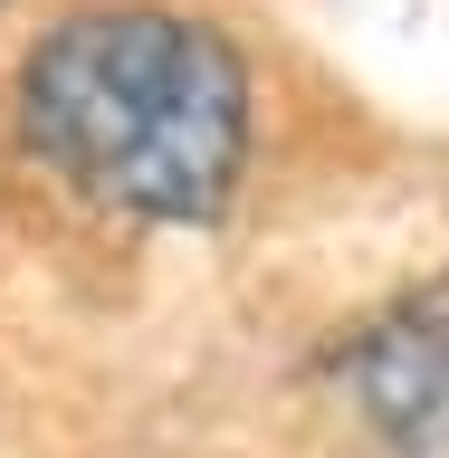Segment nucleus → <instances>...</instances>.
I'll use <instances>...</instances> for the list:
<instances>
[{
	"label": "nucleus",
	"mask_w": 449,
	"mask_h": 458,
	"mask_svg": "<svg viewBox=\"0 0 449 458\" xmlns=\"http://www.w3.org/2000/svg\"><path fill=\"white\" fill-rule=\"evenodd\" d=\"M20 124L67 191L125 220L192 229L239 191L249 163V77L220 29L115 0L57 20L20 67Z\"/></svg>",
	"instance_id": "1"
},
{
	"label": "nucleus",
	"mask_w": 449,
	"mask_h": 458,
	"mask_svg": "<svg viewBox=\"0 0 449 458\" xmlns=\"http://www.w3.org/2000/svg\"><path fill=\"white\" fill-rule=\"evenodd\" d=\"M344 382L393 458H449V315L411 306L393 325H373L354 344Z\"/></svg>",
	"instance_id": "2"
}]
</instances>
